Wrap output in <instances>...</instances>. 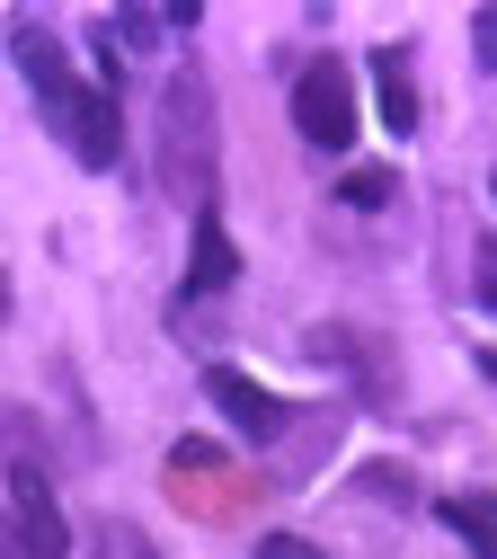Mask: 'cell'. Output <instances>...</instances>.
I'll use <instances>...</instances> for the list:
<instances>
[{"instance_id":"cell-1","label":"cell","mask_w":497,"mask_h":559,"mask_svg":"<svg viewBox=\"0 0 497 559\" xmlns=\"http://www.w3.org/2000/svg\"><path fill=\"white\" fill-rule=\"evenodd\" d=\"M161 178L178 204L213 214V90L196 62H178L169 90H161Z\"/></svg>"},{"instance_id":"cell-2","label":"cell","mask_w":497,"mask_h":559,"mask_svg":"<svg viewBox=\"0 0 497 559\" xmlns=\"http://www.w3.org/2000/svg\"><path fill=\"white\" fill-rule=\"evenodd\" d=\"M10 427V533H19V559H71V524L54 507V479L36 462V427L27 417H0Z\"/></svg>"},{"instance_id":"cell-3","label":"cell","mask_w":497,"mask_h":559,"mask_svg":"<svg viewBox=\"0 0 497 559\" xmlns=\"http://www.w3.org/2000/svg\"><path fill=\"white\" fill-rule=\"evenodd\" d=\"M294 124H303V143L311 152H355V72L346 62H303V81H294Z\"/></svg>"},{"instance_id":"cell-4","label":"cell","mask_w":497,"mask_h":559,"mask_svg":"<svg viewBox=\"0 0 497 559\" xmlns=\"http://www.w3.org/2000/svg\"><path fill=\"white\" fill-rule=\"evenodd\" d=\"M169 498L187 507V515H240V498H249V479L213 453L204 436H187L178 453H169Z\"/></svg>"},{"instance_id":"cell-5","label":"cell","mask_w":497,"mask_h":559,"mask_svg":"<svg viewBox=\"0 0 497 559\" xmlns=\"http://www.w3.org/2000/svg\"><path fill=\"white\" fill-rule=\"evenodd\" d=\"M45 124L71 143V160H81V169H116V152H125V116H116V98H107V90H90V81L71 90Z\"/></svg>"},{"instance_id":"cell-6","label":"cell","mask_w":497,"mask_h":559,"mask_svg":"<svg viewBox=\"0 0 497 559\" xmlns=\"http://www.w3.org/2000/svg\"><path fill=\"white\" fill-rule=\"evenodd\" d=\"M204 391H213V408L240 427V444H284V427H294V417H284V400H275L267 382H249L240 365H213Z\"/></svg>"},{"instance_id":"cell-7","label":"cell","mask_w":497,"mask_h":559,"mask_svg":"<svg viewBox=\"0 0 497 559\" xmlns=\"http://www.w3.org/2000/svg\"><path fill=\"white\" fill-rule=\"evenodd\" d=\"M10 53H19V72H27V90H36L45 116L81 90V72H71V53H62V36H54L45 19H19V27H10Z\"/></svg>"},{"instance_id":"cell-8","label":"cell","mask_w":497,"mask_h":559,"mask_svg":"<svg viewBox=\"0 0 497 559\" xmlns=\"http://www.w3.org/2000/svg\"><path fill=\"white\" fill-rule=\"evenodd\" d=\"M232 275H240V249H232V231L213 223V214H196V249H187V302L223 294Z\"/></svg>"},{"instance_id":"cell-9","label":"cell","mask_w":497,"mask_h":559,"mask_svg":"<svg viewBox=\"0 0 497 559\" xmlns=\"http://www.w3.org/2000/svg\"><path fill=\"white\" fill-rule=\"evenodd\" d=\"M374 98H382V124H391V133H417V81H409V45H382V53H374Z\"/></svg>"},{"instance_id":"cell-10","label":"cell","mask_w":497,"mask_h":559,"mask_svg":"<svg viewBox=\"0 0 497 559\" xmlns=\"http://www.w3.org/2000/svg\"><path fill=\"white\" fill-rule=\"evenodd\" d=\"M436 515L462 533L471 559H497V507H488V498H436Z\"/></svg>"},{"instance_id":"cell-11","label":"cell","mask_w":497,"mask_h":559,"mask_svg":"<svg viewBox=\"0 0 497 559\" xmlns=\"http://www.w3.org/2000/svg\"><path fill=\"white\" fill-rule=\"evenodd\" d=\"M355 488H365V498H382V507H417V479H409L400 462H365V471H355Z\"/></svg>"},{"instance_id":"cell-12","label":"cell","mask_w":497,"mask_h":559,"mask_svg":"<svg viewBox=\"0 0 497 559\" xmlns=\"http://www.w3.org/2000/svg\"><path fill=\"white\" fill-rule=\"evenodd\" d=\"M338 195H346V204H391V195H400V178H391V169H346V178H338Z\"/></svg>"},{"instance_id":"cell-13","label":"cell","mask_w":497,"mask_h":559,"mask_svg":"<svg viewBox=\"0 0 497 559\" xmlns=\"http://www.w3.org/2000/svg\"><path fill=\"white\" fill-rule=\"evenodd\" d=\"M471 294L497 311V240H480V258H471Z\"/></svg>"},{"instance_id":"cell-14","label":"cell","mask_w":497,"mask_h":559,"mask_svg":"<svg viewBox=\"0 0 497 559\" xmlns=\"http://www.w3.org/2000/svg\"><path fill=\"white\" fill-rule=\"evenodd\" d=\"M258 559H320V542H303V533H267Z\"/></svg>"},{"instance_id":"cell-15","label":"cell","mask_w":497,"mask_h":559,"mask_svg":"<svg viewBox=\"0 0 497 559\" xmlns=\"http://www.w3.org/2000/svg\"><path fill=\"white\" fill-rule=\"evenodd\" d=\"M0 311H10V285H0Z\"/></svg>"},{"instance_id":"cell-16","label":"cell","mask_w":497,"mask_h":559,"mask_svg":"<svg viewBox=\"0 0 497 559\" xmlns=\"http://www.w3.org/2000/svg\"><path fill=\"white\" fill-rule=\"evenodd\" d=\"M488 187H497V178H488Z\"/></svg>"}]
</instances>
